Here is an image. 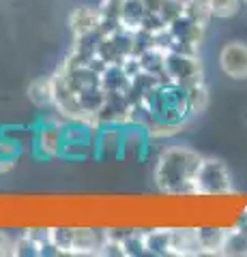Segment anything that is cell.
I'll list each match as a JSON object with an SVG mask.
<instances>
[{
  "label": "cell",
  "instance_id": "obj_1",
  "mask_svg": "<svg viewBox=\"0 0 247 257\" xmlns=\"http://www.w3.org/2000/svg\"><path fill=\"white\" fill-rule=\"evenodd\" d=\"M200 161L202 155L189 146L161 148L153 167L157 191L170 197H194V182Z\"/></svg>",
  "mask_w": 247,
  "mask_h": 257
},
{
  "label": "cell",
  "instance_id": "obj_2",
  "mask_svg": "<svg viewBox=\"0 0 247 257\" xmlns=\"http://www.w3.org/2000/svg\"><path fill=\"white\" fill-rule=\"evenodd\" d=\"M108 229L95 227H50V246L54 255L93 257L106 255Z\"/></svg>",
  "mask_w": 247,
  "mask_h": 257
},
{
  "label": "cell",
  "instance_id": "obj_3",
  "mask_svg": "<svg viewBox=\"0 0 247 257\" xmlns=\"http://www.w3.org/2000/svg\"><path fill=\"white\" fill-rule=\"evenodd\" d=\"M150 120H163V122H189V103L187 90L179 84L163 82L155 90V94L148 99Z\"/></svg>",
  "mask_w": 247,
  "mask_h": 257
},
{
  "label": "cell",
  "instance_id": "obj_4",
  "mask_svg": "<svg viewBox=\"0 0 247 257\" xmlns=\"http://www.w3.org/2000/svg\"><path fill=\"white\" fill-rule=\"evenodd\" d=\"M234 193L230 167L221 159L202 157L194 182V197H226Z\"/></svg>",
  "mask_w": 247,
  "mask_h": 257
},
{
  "label": "cell",
  "instance_id": "obj_5",
  "mask_svg": "<svg viewBox=\"0 0 247 257\" xmlns=\"http://www.w3.org/2000/svg\"><path fill=\"white\" fill-rule=\"evenodd\" d=\"M62 126H65V118H60L56 111L41 118V122L33 131V152L37 159L52 161L62 157V146H65Z\"/></svg>",
  "mask_w": 247,
  "mask_h": 257
},
{
  "label": "cell",
  "instance_id": "obj_6",
  "mask_svg": "<svg viewBox=\"0 0 247 257\" xmlns=\"http://www.w3.org/2000/svg\"><path fill=\"white\" fill-rule=\"evenodd\" d=\"M166 79L172 84L187 88L204 79V64L200 54H185V52H166L163 60Z\"/></svg>",
  "mask_w": 247,
  "mask_h": 257
},
{
  "label": "cell",
  "instance_id": "obj_7",
  "mask_svg": "<svg viewBox=\"0 0 247 257\" xmlns=\"http://www.w3.org/2000/svg\"><path fill=\"white\" fill-rule=\"evenodd\" d=\"M140 3L144 7V24H142L140 32L159 35L183 15L185 0H140Z\"/></svg>",
  "mask_w": 247,
  "mask_h": 257
},
{
  "label": "cell",
  "instance_id": "obj_8",
  "mask_svg": "<svg viewBox=\"0 0 247 257\" xmlns=\"http://www.w3.org/2000/svg\"><path fill=\"white\" fill-rule=\"evenodd\" d=\"M219 69L230 79H247V43L230 41L219 50Z\"/></svg>",
  "mask_w": 247,
  "mask_h": 257
},
{
  "label": "cell",
  "instance_id": "obj_9",
  "mask_svg": "<svg viewBox=\"0 0 247 257\" xmlns=\"http://www.w3.org/2000/svg\"><path fill=\"white\" fill-rule=\"evenodd\" d=\"M168 255H172V257H198V255H202L200 231H198V227H170Z\"/></svg>",
  "mask_w": 247,
  "mask_h": 257
},
{
  "label": "cell",
  "instance_id": "obj_10",
  "mask_svg": "<svg viewBox=\"0 0 247 257\" xmlns=\"http://www.w3.org/2000/svg\"><path fill=\"white\" fill-rule=\"evenodd\" d=\"M101 26V7L99 5H79L69 13V30L73 39L97 32Z\"/></svg>",
  "mask_w": 247,
  "mask_h": 257
},
{
  "label": "cell",
  "instance_id": "obj_11",
  "mask_svg": "<svg viewBox=\"0 0 247 257\" xmlns=\"http://www.w3.org/2000/svg\"><path fill=\"white\" fill-rule=\"evenodd\" d=\"M153 142L144 131V126L127 124L123 126V148L121 161H142L148 155V144Z\"/></svg>",
  "mask_w": 247,
  "mask_h": 257
},
{
  "label": "cell",
  "instance_id": "obj_12",
  "mask_svg": "<svg viewBox=\"0 0 247 257\" xmlns=\"http://www.w3.org/2000/svg\"><path fill=\"white\" fill-rule=\"evenodd\" d=\"M121 148H123V126L106 124L97 128V133H95V157L121 161Z\"/></svg>",
  "mask_w": 247,
  "mask_h": 257
},
{
  "label": "cell",
  "instance_id": "obj_13",
  "mask_svg": "<svg viewBox=\"0 0 247 257\" xmlns=\"http://www.w3.org/2000/svg\"><path fill=\"white\" fill-rule=\"evenodd\" d=\"M26 96L37 109H52L54 103V84L52 75L35 77L26 88Z\"/></svg>",
  "mask_w": 247,
  "mask_h": 257
},
{
  "label": "cell",
  "instance_id": "obj_14",
  "mask_svg": "<svg viewBox=\"0 0 247 257\" xmlns=\"http://www.w3.org/2000/svg\"><path fill=\"white\" fill-rule=\"evenodd\" d=\"M200 231V246L202 255H224V244H226V234L228 227H198Z\"/></svg>",
  "mask_w": 247,
  "mask_h": 257
},
{
  "label": "cell",
  "instance_id": "obj_15",
  "mask_svg": "<svg viewBox=\"0 0 247 257\" xmlns=\"http://www.w3.org/2000/svg\"><path fill=\"white\" fill-rule=\"evenodd\" d=\"M226 257H245L247 255V223H238L234 227H228L226 244H224Z\"/></svg>",
  "mask_w": 247,
  "mask_h": 257
},
{
  "label": "cell",
  "instance_id": "obj_16",
  "mask_svg": "<svg viewBox=\"0 0 247 257\" xmlns=\"http://www.w3.org/2000/svg\"><path fill=\"white\" fill-rule=\"evenodd\" d=\"M187 90V103H189V114L191 118L196 116H202L206 109H209V103H211V92H209V86L202 82L198 84H191L185 88Z\"/></svg>",
  "mask_w": 247,
  "mask_h": 257
},
{
  "label": "cell",
  "instance_id": "obj_17",
  "mask_svg": "<svg viewBox=\"0 0 247 257\" xmlns=\"http://www.w3.org/2000/svg\"><path fill=\"white\" fill-rule=\"evenodd\" d=\"M170 244V227H155L144 231L146 255H168Z\"/></svg>",
  "mask_w": 247,
  "mask_h": 257
},
{
  "label": "cell",
  "instance_id": "obj_18",
  "mask_svg": "<svg viewBox=\"0 0 247 257\" xmlns=\"http://www.w3.org/2000/svg\"><path fill=\"white\" fill-rule=\"evenodd\" d=\"M183 15L202 28H209V24L213 20V13L209 9V5H206V0H185L183 3Z\"/></svg>",
  "mask_w": 247,
  "mask_h": 257
},
{
  "label": "cell",
  "instance_id": "obj_19",
  "mask_svg": "<svg viewBox=\"0 0 247 257\" xmlns=\"http://www.w3.org/2000/svg\"><path fill=\"white\" fill-rule=\"evenodd\" d=\"M241 3L243 0H206L213 18H217V20L234 18V15L241 11Z\"/></svg>",
  "mask_w": 247,
  "mask_h": 257
},
{
  "label": "cell",
  "instance_id": "obj_20",
  "mask_svg": "<svg viewBox=\"0 0 247 257\" xmlns=\"http://www.w3.org/2000/svg\"><path fill=\"white\" fill-rule=\"evenodd\" d=\"M13 255V236H9L5 229H0V257Z\"/></svg>",
  "mask_w": 247,
  "mask_h": 257
},
{
  "label": "cell",
  "instance_id": "obj_21",
  "mask_svg": "<svg viewBox=\"0 0 247 257\" xmlns=\"http://www.w3.org/2000/svg\"><path fill=\"white\" fill-rule=\"evenodd\" d=\"M123 0H99V5H121Z\"/></svg>",
  "mask_w": 247,
  "mask_h": 257
},
{
  "label": "cell",
  "instance_id": "obj_22",
  "mask_svg": "<svg viewBox=\"0 0 247 257\" xmlns=\"http://www.w3.org/2000/svg\"><path fill=\"white\" fill-rule=\"evenodd\" d=\"M241 221H243V223H247V206L243 208V216H241Z\"/></svg>",
  "mask_w": 247,
  "mask_h": 257
}]
</instances>
